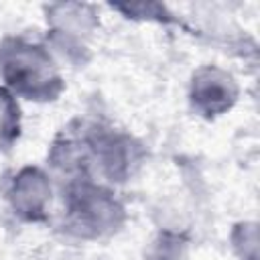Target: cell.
Wrapping results in <instances>:
<instances>
[{"mask_svg": "<svg viewBox=\"0 0 260 260\" xmlns=\"http://www.w3.org/2000/svg\"><path fill=\"white\" fill-rule=\"evenodd\" d=\"M0 83L20 102L53 104L65 89L63 65L45 39L10 32L0 39Z\"/></svg>", "mask_w": 260, "mask_h": 260, "instance_id": "6da1fadb", "label": "cell"}, {"mask_svg": "<svg viewBox=\"0 0 260 260\" xmlns=\"http://www.w3.org/2000/svg\"><path fill=\"white\" fill-rule=\"evenodd\" d=\"M59 228L81 242L116 236L128 221V207L118 187L81 177L57 183Z\"/></svg>", "mask_w": 260, "mask_h": 260, "instance_id": "7a4b0ae2", "label": "cell"}, {"mask_svg": "<svg viewBox=\"0 0 260 260\" xmlns=\"http://www.w3.org/2000/svg\"><path fill=\"white\" fill-rule=\"evenodd\" d=\"M45 43L59 63L85 65L89 41L100 28V10L85 2H57L45 6Z\"/></svg>", "mask_w": 260, "mask_h": 260, "instance_id": "3957f363", "label": "cell"}, {"mask_svg": "<svg viewBox=\"0 0 260 260\" xmlns=\"http://www.w3.org/2000/svg\"><path fill=\"white\" fill-rule=\"evenodd\" d=\"M2 197L14 219L26 225H43L53 217L57 183L49 169L28 162L6 177Z\"/></svg>", "mask_w": 260, "mask_h": 260, "instance_id": "277c9868", "label": "cell"}, {"mask_svg": "<svg viewBox=\"0 0 260 260\" xmlns=\"http://www.w3.org/2000/svg\"><path fill=\"white\" fill-rule=\"evenodd\" d=\"M240 93L238 77L217 63H203L189 75L187 104L193 116L201 120L213 122L228 116L236 108Z\"/></svg>", "mask_w": 260, "mask_h": 260, "instance_id": "5b68a950", "label": "cell"}, {"mask_svg": "<svg viewBox=\"0 0 260 260\" xmlns=\"http://www.w3.org/2000/svg\"><path fill=\"white\" fill-rule=\"evenodd\" d=\"M191 240L183 230L160 228L144 246V260H189Z\"/></svg>", "mask_w": 260, "mask_h": 260, "instance_id": "8992f818", "label": "cell"}, {"mask_svg": "<svg viewBox=\"0 0 260 260\" xmlns=\"http://www.w3.org/2000/svg\"><path fill=\"white\" fill-rule=\"evenodd\" d=\"M22 134V108L20 100L14 98L0 83V154L12 150Z\"/></svg>", "mask_w": 260, "mask_h": 260, "instance_id": "52a82bcc", "label": "cell"}, {"mask_svg": "<svg viewBox=\"0 0 260 260\" xmlns=\"http://www.w3.org/2000/svg\"><path fill=\"white\" fill-rule=\"evenodd\" d=\"M112 10L120 12L124 18L128 20H140V22H156V24H181V20L177 18L175 12H171V8L167 4H158V2H132V4H110Z\"/></svg>", "mask_w": 260, "mask_h": 260, "instance_id": "ba28073f", "label": "cell"}, {"mask_svg": "<svg viewBox=\"0 0 260 260\" xmlns=\"http://www.w3.org/2000/svg\"><path fill=\"white\" fill-rule=\"evenodd\" d=\"M230 248L238 260H258V223L242 219L232 225Z\"/></svg>", "mask_w": 260, "mask_h": 260, "instance_id": "9c48e42d", "label": "cell"}]
</instances>
